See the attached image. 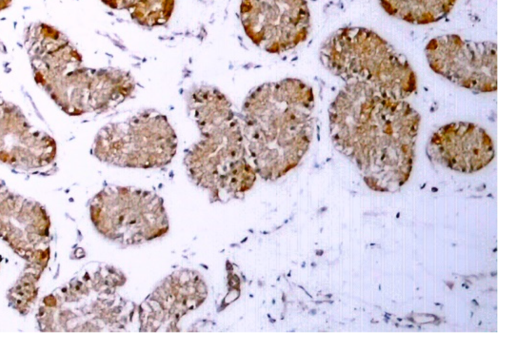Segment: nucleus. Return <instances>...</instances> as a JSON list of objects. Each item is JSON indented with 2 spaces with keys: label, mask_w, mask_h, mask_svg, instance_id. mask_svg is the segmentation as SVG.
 Instances as JSON below:
<instances>
[{
  "label": "nucleus",
  "mask_w": 512,
  "mask_h": 349,
  "mask_svg": "<svg viewBox=\"0 0 512 349\" xmlns=\"http://www.w3.org/2000/svg\"><path fill=\"white\" fill-rule=\"evenodd\" d=\"M177 151V136L167 117L153 109L103 126L96 134L92 154L101 162L150 169L168 165Z\"/></svg>",
  "instance_id": "6"
},
{
  "label": "nucleus",
  "mask_w": 512,
  "mask_h": 349,
  "mask_svg": "<svg viewBox=\"0 0 512 349\" xmlns=\"http://www.w3.org/2000/svg\"><path fill=\"white\" fill-rule=\"evenodd\" d=\"M239 15L249 40L270 54L296 48L311 28L306 0H241Z\"/></svg>",
  "instance_id": "10"
},
{
  "label": "nucleus",
  "mask_w": 512,
  "mask_h": 349,
  "mask_svg": "<svg viewBox=\"0 0 512 349\" xmlns=\"http://www.w3.org/2000/svg\"><path fill=\"white\" fill-rule=\"evenodd\" d=\"M36 84L66 114L102 113L132 97L133 75L120 68H90L66 34L45 22L31 23L24 32Z\"/></svg>",
  "instance_id": "3"
},
{
  "label": "nucleus",
  "mask_w": 512,
  "mask_h": 349,
  "mask_svg": "<svg viewBox=\"0 0 512 349\" xmlns=\"http://www.w3.org/2000/svg\"><path fill=\"white\" fill-rule=\"evenodd\" d=\"M428 155L450 169L475 172L494 157L490 136L480 126L469 122H453L440 127L430 138Z\"/></svg>",
  "instance_id": "14"
},
{
  "label": "nucleus",
  "mask_w": 512,
  "mask_h": 349,
  "mask_svg": "<svg viewBox=\"0 0 512 349\" xmlns=\"http://www.w3.org/2000/svg\"><path fill=\"white\" fill-rule=\"evenodd\" d=\"M336 148L380 190L401 186L410 175L420 115L405 99L363 83H345L328 108Z\"/></svg>",
  "instance_id": "1"
},
{
  "label": "nucleus",
  "mask_w": 512,
  "mask_h": 349,
  "mask_svg": "<svg viewBox=\"0 0 512 349\" xmlns=\"http://www.w3.org/2000/svg\"><path fill=\"white\" fill-rule=\"evenodd\" d=\"M186 152L189 178L213 201L241 199L254 185L257 173L247 152L239 114L200 131Z\"/></svg>",
  "instance_id": "5"
},
{
  "label": "nucleus",
  "mask_w": 512,
  "mask_h": 349,
  "mask_svg": "<svg viewBox=\"0 0 512 349\" xmlns=\"http://www.w3.org/2000/svg\"><path fill=\"white\" fill-rule=\"evenodd\" d=\"M207 286L194 270H176L151 292L139 306L142 331H172L188 312L206 299Z\"/></svg>",
  "instance_id": "11"
},
{
  "label": "nucleus",
  "mask_w": 512,
  "mask_h": 349,
  "mask_svg": "<svg viewBox=\"0 0 512 349\" xmlns=\"http://www.w3.org/2000/svg\"><path fill=\"white\" fill-rule=\"evenodd\" d=\"M90 218L102 236L122 246L152 241L169 230L163 199L132 186L101 189L90 201Z\"/></svg>",
  "instance_id": "7"
},
{
  "label": "nucleus",
  "mask_w": 512,
  "mask_h": 349,
  "mask_svg": "<svg viewBox=\"0 0 512 349\" xmlns=\"http://www.w3.org/2000/svg\"><path fill=\"white\" fill-rule=\"evenodd\" d=\"M114 10L126 11L138 25L154 28L165 25L171 18L175 0H100Z\"/></svg>",
  "instance_id": "16"
},
{
  "label": "nucleus",
  "mask_w": 512,
  "mask_h": 349,
  "mask_svg": "<svg viewBox=\"0 0 512 349\" xmlns=\"http://www.w3.org/2000/svg\"><path fill=\"white\" fill-rule=\"evenodd\" d=\"M324 68L345 83H363L376 91L407 99L417 90L416 74L408 59L371 29L342 27L319 48Z\"/></svg>",
  "instance_id": "4"
},
{
  "label": "nucleus",
  "mask_w": 512,
  "mask_h": 349,
  "mask_svg": "<svg viewBox=\"0 0 512 349\" xmlns=\"http://www.w3.org/2000/svg\"><path fill=\"white\" fill-rule=\"evenodd\" d=\"M382 9L401 21L426 25L440 21L454 8L457 0H378Z\"/></svg>",
  "instance_id": "15"
},
{
  "label": "nucleus",
  "mask_w": 512,
  "mask_h": 349,
  "mask_svg": "<svg viewBox=\"0 0 512 349\" xmlns=\"http://www.w3.org/2000/svg\"><path fill=\"white\" fill-rule=\"evenodd\" d=\"M48 234L49 219L41 205L0 181V237L21 257L40 264L47 256Z\"/></svg>",
  "instance_id": "13"
},
{
  "label": "nucleus",
  "mask_w": 512,
  "mask_h": 349,
  "mask_svg": "<svg viewBox=\"0 0 512 349\" xmlns=\"http://www.w3.org/2000/svg\"><path fill=\"white\" fill-rule=\"evenodd\" d=\"M125 283V276L109 266H99L73 279L66 287L71 295L61 297L84 301L65 313L51 330H119L126 326L133 314V305L116 294V289Z\"/></svg>",
  "instance_id": "8"
},
{
  "label": "nucleus",
  "mask_w": 512,
  "mask_h": 349,
  "mask_svg": "<svg viewBox=\"0 0 512 349\" xmlns=\"http://www.w3.org/2000/svg\"><path fill=\"white\" fill-rule=\"evenodd\" d=\"M56 155L53 137L32 125L16 104L0 100V162L31 171L47 167Z\"/></svg>",
  "instance_id": "12"
},
{
  "label": "nucleus",
  "mask_w": 512,
  "mask_h": 349,
  "mask_svg": "<svg viewBox=\"0 0 512 349\" xmlns=\"http://www.w3.org/2000/svg\"><path fill=\"white\" fill-rule=\"evenodd\" d=\"M433 72L453 84L476 93L497 90V44L472 41L457 34L432 38L425 47Z\"/></svg>",
  "instance_id": "9"
},
{
  "label": "nucleus",
  "mask_w": 512,
  "mask_h": 349,
  "mask_svg": "<svg viewBox=\"0 0 512 349\" xmlns=\"http://www.w3.org/2000/svg\"><path fill=\"white\" fill-rule=\"evenodd\" d=\"M315 96L298 78L265 82L245 97L238 113L251 162L264 180L295 168L312 140Z\"/></svg>",
  "instance_id": "2"
},
{
  "label": "nucleus",
  "mask_w": 512,
  "mask_h": 349,
  "mask_svg": "<svg viewBox=\"0 0 512 349\" xmlns=\"http://www.w3.org/2000/svg\"><path fill=\"white\" fill-rule=\"evenodd\" d=\"M12 3V0H0V12L7 9Z\"/></svg>",
  "instance_id": "17"
}]
</instances>
